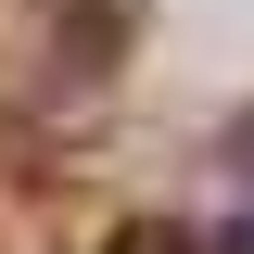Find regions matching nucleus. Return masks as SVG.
<instances>
[{
    "instance_id": "obj_1",
    "label": "nucleus",
    "mask_w": 254,
    "mask_h": 254,
    "mask_svg": "<svg viewBox=\"0 0 254 254\" xmlns=\"http://www.w3.org/2000/svg\"><path fill=\"white\" fill-rule=\"evenodd\" d=\"M242 165H254V127H242Z\"/></svg>"
}]
</instances>
